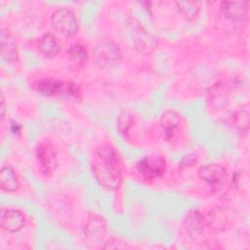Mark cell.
<instances>
[{"label": "cell", "instance_id": "3957f363", "mask_svg": "<svg viewBox=\"0 0 250 250\" xmlns=\"http://www.w3.org/2000/svg\"><path fill=\"white\" fill-rule=\"evenodd\" d=\"M127 27L132 42L139 52L149 54L156 48V39L148 33L137 20L131 19L128 21Z\"/></svg>", "mask_w": 250, "mask_h": 250}, {"label": "cell", "instance_id": "603a6c76", "mask_svg": "<svg viewBox=\"0 0 250 250\" xmlns=\"http://www.w3.org/2000/svg\"><path fill=\"white\" fill-rule=\"evenodd\" d=\"M1 118H4V114H5V101H4V96L1 95Z\"/></svg>", "mask_w": 250, "mask_h": 250}, {"label": "cell", "instance_id": "7a4b0ae2", "mask_svg": "<svg viewBox=\"0 0 250 250\" xmlns=\"http://www.w3.org/2000/svg\"><path fill=\"white\" fill-rule=\"evenodd\" d=\"M32 87L38 93L44 96H54L58 94H66L68 96L76 97L80 95L79 87L73 82L61 81L52 78H42L33 82Z\"/></svg>", "mask_w": 250, "mask_h": 250}, {"label": "cell", "instance_id": "ba28073f", "mask_svg": "<svg viewBox=\"0 0 250 250\" xmlns=\"http://www.w3.org/2000/svg\"><path fill=\"white\" fill-rule=\"evenodd\" d=\"M198 177L207 183L212 188H217L227 178V171L224 166L211 163L199 168Z\"/></svg>", "mask_w": 250, "mask_h": 250}, {"label": "cell", "instance_id": "44dd1931", "mask_svg": "<svg viewBox=\"0 0 250 250\" xmlns=\"http://www.w3.org/2000/svg\"><path fill=\"white\" fill-rule=\"evenodd\" d=\"M233 122H235L236 126L239 127L241 130L243 129V126L247 129L248 127V111H239L233 118Z\"/></svg>", "mask_w": 250, "mask_h": 250}, {"label": "cell", "instance_id": "9a60e30c", "mask_svg": "<svg viewBox=\"0 0 250 250\" xmlns=\"http://www.w3.org/2000/svg\"><path fill=\"white\" fill-rule=\"evenodd\" d=\"M38 48L40 52L47 58L56 57L61 51V45L58 39L51 33L44 34L38 41Z\"/></svg>", "mask_w": 250, "mask_h": 250}, {"label": "cell", "instance_id": "30bf717a", "mask_svg": "<svg viewBox=\"0 0 250 250\" xmlns=\"http://www.w3.org/2000/svg\"><path fill=\"white\" fill-rule=\"evenodd\" d=\"M106 224L104 218L98 215H91L84 227V235L92 243H99L104 237Z\"/></svg>", "mask_w": 250, "mask_h": 250}, {"label": "cell", "instance_id": "ffe728a7", "mask_svg": "<svg viewBox=\"0 0 250 250\" xmlns=\"http://www.w3.org/2000/svg\"><path fill=\"white\" fill-rule=\"evenodd\" d=\"M227 219L225 215L218 209L216 211H213L212 214H210L209 217V224L212 226V228H221L226 225Z\"/></svg>", "mask_w": 250, "mask_h": 250}, {"label": "cell", "instance_id": "9c48e42d", "mask_svg": "<svg viewBox=\"0 0 250 250\" xmlns=\"http://www.w3.org/2000/svg\"><path fill=\"white\" fill-rule=\"evenodd\" d=\"M25 224L22 212L14 208H2L0 212V226L4 230L16 232L21 230Z\"/></svg>", "mask_w": 250, "mask_h": 250}, {"label": "cell", "instance_id": "8992f818", "mask_svg": "<svg viewBox=\"0 0 250 250\" xmlns=\"http://www.w3.org/2000/svg\"><path fill=\"white\" fill-rule=\"evenodd\" d=\"M121 58V52L112 40L104 39L100 41L95 48V60L99 66L110 68L118 63Z\"/></svg>", "mask_w": 250, "mask_h": 250}, {"label": "cell", "instance_id": "52a82bcc", "mask_svg": "<svg viewBox=\"0 0 250 250\" xmlns=\"http://www.w3.org/2000/svg\"><path fill=\"white\" fill-rule=\"evenodd\" d=\"M36 157L40 171L46 175H52L59 164L55 146L49 142H42L36 148Z\"/></svg>", "mask_w": 250, "mask_h": 250}, {"label": "cell", "instance_id": "5b68a950", "mask_svg": "<svg viewBox=\"0 0 250 250\" xmlns=\"http://www.w3.org/2000/svg\"><path fill=\"white\" fill-rule=\"evenodd\" d=\"M137 172L145 181H153L161 177L166 170L165 158L159 154H150L142 158L136 165Z\"/></svg>", "mask_w": 250, "mask_h": 250}, {"label": "cell", "instance_id": "6da1fadb", "mask_svg": "<svg viewBox=\"0 0 250 250\" xmlns=\"http://www.w3.org/2000/svg\"><path fill=\"white\" fill-rule=\"evenodd\" d=\"M92 171L97 182L108 190H115L121 185L120 158L112 146H104L96 151Z\"/></svg>", "mask_w": 250, "mask_h": 250}, {"label": "cell", "instance_id": "2e32d148", "mask_svg": "<svg viewBox=\"0 0 250 250\" xmlns=\"http://www.w3.org/2000/svg\"><path fill=\"white\" fill-rule=\"evenodd\" d=\"M67 55L69 60L76 65H82L87 61L88 53L84 46L81 44L75 43L69 46L67 49Z\"/></svg>", "mask_w": 250, "mask_h": 250}, {"label": "cell", "instance_id": "e0dca14e", "mask_svg": "<svg viewBox=\"0 0 250 250\" xmlns=\"http://www.w3.org/2000/svg\"><path fill=\"white\" fill-rule=\"evenodd\" d=\"M177 7L180 13L188 21L194 20L200 10V4L198 2H190V1H181L177 2Z\"/></svg>", "mask_w": 250, "mask_h": 250}, {"label": "cell", "instance_id": "ac0fdd59", "mask_svg": "<svg viewBox=\"0 0 250 250\" xmlns=\"http://www.w3.org/2000/svg\"><path fill=\"white\" fill-rule=\"evenodd\" d=\"M186 222H187V229L191 234H197L203 229L204 218L197 211L189 213L188 218L186 219Z\"/></svg>", "mask_w": 250, "mask_h": 250}, {"label": "cell", "instance_id": "7c38bea8", "mask_svg": "<svg viewBox=\"0 0 250 250\" xmlns=\"http://www.w3.org/2000/svg\"><path fill=\"white\" fill-rule=\"evenodd\" d=\"M160 124L167 140L173 139L181 130L183 121L180 114L174 110L165 111L160 118Z\"/></svg>", "mask_w": 250, "mask_h": 250}, {"label": "cell", "instance_id": "d6986e66", "mask_svg": "<svg viewBox=\"0 0 250 250\" xmlns=\"http://www.w3.org/2000/svg\"><path fill=\"white\" fill-rule=\"evenodd\" d=\"M131 124H132V115L128 110H124L118 116L117 128L119 133L123 136H126L129 132Z\"/></svg>", "mask_w": 250, "mask_h": 250}, {"label": "cell", "instance_id": "5bb4252c", "mask_svg": "<svg viewBox=\"0 0 250 250\" xmlns=\"http://www.w3.org/2000/svg\"><path fill=\"white\" fill-rule=\"evenodd\" d=\"M0 187L6 192H14L20 188V181L16 171L11 166H3L0 173Z\"/></svg>", "mask_w": 250, "mask_h": 250}, {"label": "cell", "instance_id": "8fae6325", "mask_svg": "<svg viewBox=\"0 0 250 250\" xmlns=\"http://www.w3.org/2000/svg\"><path fill=\"white\" fill-rule=\"evenodd\" d=\"M221 10L225 17L232 22H244L247 19L248 2L226 1L221 3Z\"/></svg>", "mask_w": 250, "mask_h": 250}, {"label": "cell", "instance_id": "7402d4cb", "mask_svg": "<svg viewBox=\"0 0 250 250\" xmlns=\"http://www.w3.org/2000/svg\"><path fill=\"white\" fill-rule=\"evenodd\" d=\"M197 160V156L195 154H188V155H186L182 162H181V166L182 167H187V166H191L193 165Z\"/></svg>", "mask_w": 250, "mask_h": 250}, {"label": "cell", "instance_id": "4fadbf2b", "mask_svg": "<svg viewBox=\"0 0 250 250\" xmlns=\"http://www.w3.org/2000/svg\"><path fill=\"white\" fill-rule=\"evenodd\" d=\"M1 56L9 62H15L18 60V44L15 37L7 29L1 30Z\"/></svg>", "mask_w": 250, "mask_h": 250}, {"label": "cell", "instance_id": "277c9868", "mask_svg": "<svg viewBox=\"0 0 250 250\" xmlns=\"http://www.w3.org/2000/svg\"><path fill=\"white\" fill-rule=\"evenodd\" d=\"M54 29L65 37L73 36L78 29V21L75 14L68 8L57 9L51 17Z\"/></svg>", "mask_w": 250, "mask_h": 250}]
</instances>
